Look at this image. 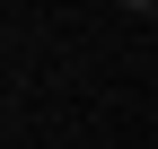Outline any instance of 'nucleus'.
<instances>
[{"label":"nucleus","mask_w":158,"mask_h":149,"mask_svg":"<svg viewBox=\"0 0 158 149\" xmlns=\"http://www.w3.org/2000/svg\"><path fill=\"white\" fill-rule=\"evenodd\" d=\"M123 9H158V0H123Z\"/></svg>","instance_id":"f257e3e1"},{"label":"nucleus","mask_w":158,"mask_h":149,"mask_svg":"<svg viewBox=\"0 0 158 149\" xmlns=\"http://www.w3.org/2000/svg\"><path fill=\"white\" fill-rule=\"evenodd\" d=\"M149 18H158V9H149Z\"/></svg>","instance_id":"f03ea898"}]
</instances>
